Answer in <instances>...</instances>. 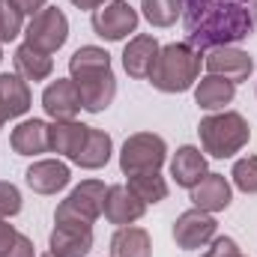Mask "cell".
Instances as JSON below:
<instances>
[{
    "label": "cell",
    "instance_id": "obj_1",
    "mask_svg": "<svg viewBox=\"0 0 257 257\" xmlns=\"http://www.w3.org/2000/svg\"><path fill=\"white\" fill-rule=\"evenodd\" d=\"M186 42L197 51L236 45L257 30V0H180Z\"/></svg>",
    "mask_w": 257,
    "mask_h": 257
},
{
    "label": "cell",
    "instance_id": "obj_2",
    "mask_svg": "<svg viewBox=\"0 0 257 257\" xmlns=\"http://www.w3.org/2000/svg\"><path fill=\"white\" fill-rule=\"evenodd\" d=\"M69 72L72 81L81 93V105L90 114H102L114 96H117V78H114V66L111 54L99 45H81L72 57H69Z\"/></svg>",
    "mask_w": 257,
    "mask_h": 257
},
{
    "label": "cell",
    "instance_id": "obj_3",
    "mask_svg": "<svg viewBox=\"0 0 257 257\" xmlns=\"http://www.w3.org/2000/svg\"><path fill=\"white\" fill-rule=\"evenodd\" d=\"M200 51L189 42H171L159 48L156 66L150 72V84L159 93H186L192 90L197 75H200Z\"/></svg>",
    "mask_w": 257,
    "mask_h": 257
},
{
    "label": "cell",
    "instance_id": "obj_4",
    "mask_svg": "<svg viewBox=\"0 0 257 257\" xmlns=\"http://www.w3.org/2000/svg\"><path fill=\"white\" fill-rule=\"evenodd\" d=\"M197 135H200L203 153H209L212 159H230L251 141V126L242 114L221 111V114L203 117L197 126Z\"/></svg>",
    "mask_w": 257,
    "mask_h": 257
},
{
    "label": "cell",
    "instance_id": "obj_5",
    "mask_svg": "<svg viewBox=\"0 0 257 257\" xmlns=\"http://www.w3.org/2000/svg\"><path fill=\"white\" fill-rule=\"evenodd\" d=\"M105 183L99 180H84L81 186H75L72 194L66 197L63 203L54 212V224H78V227H93L96 218L102 215L105 206Z\"/></svg>",
    "mask_w": 257,
    "mask_h": 257
},
{
    "label": "cell",
    "instance_id": "obj_6",
    "mask_svg": "<svg viewBox=\"0 0 257 257\" xmlns=\"http://www.w3.org/2000/svg\"><path fill=\"white\" fill-rule=\"evenodd\" d=\"M168 159V144L162 135L153 132H135L128 135L120 153V168L123 174H144V171H159Z\"/></svg>",
    "mask_w": 257,
    "mask_h": 257
},
{
    "label": "cell",
    "instance_id": "obj_7",
    "mask_svg": "<svg viewBox=\"0 0 257 257\" xmlns=\"http://www.w3.org/2000/svg\"><path fill=\"white\" fill-rule=\"evenodd\" d=\"M66 39H69V18L63 15V9H57V6L39 9V12L30 18L27 30H24V42L33 45V48L42 51V54L60 51L66 45Z\"/></svg>",
    "mask_w": 257,
    "mask_h": 257
},
{
    "label": "cell",
    "instance_id": "obj_8",
    "mask_svg": "<svg viewBox=\"0 0 257 257\" xmlns=\"http://www.w3.org/2000/svg\"><path fill=\"white\" fill-rule=\"evenodd\" d=\"M93 30L108 42H120L138 30V12L128 6V0H105L99 9H93Z\"/></svg>",
    "mask_w": 257,
    "mask_h": 257
},
{
    "label": "cell",
    "instance_id": "obj_9",
    "mask_svg": "<svg viewBox=\"0 0 257 257\" xmlns=\"http://www.w3.org/2000/svg\"><path fill=\"white\" fill-rule=\"evenodd\" d=\"M215 230H218V221L212 218V212H203V209L194 206V209H186L174 221V242L183 251L203 248L206 242L215 239Z\"/></svg>",
    "mask_w": 257,
    "mask_h": 257
},
{
    "label": "cell",
    "instance_id": "obj_10",
    "mask_svg": "<svg viewBox=\"0 0 257 257\" xmlns=\"http://www.w3.org/2000/svg\"><path fill=\"white\" fill-rule=\"evenodd\" d=\"M203 63L209 69V75H218V78H227L233 84L239 81H248L251 72H254V57L236 45H221V48H212Z\"/></svg>",
    "mask_w": 257,
    "mask_h": 257
},
{
    "label": "cell",
    "instance_id": "obj_11",
    "mask_svg": "<svg viewBox=\"0 0 257 257\" xmlns=\"http://www.w3.org/2000/svg\"><path fill=\"white\" fill-rule=\"evenodd\" d=\"M42 108L51 120H75L81 105V93L72 78H57L42 90Z\"/></svg>",
    "mask_w": 257,
    "mask_h": 257
},
{
    "label": "cell",
    "instance_id": "obj_12",
    "mask_svg": "<svg viewBox=\"0 0 257 257\" xmlns=\"http://www.w3.org/2000/svg\"><path fill=\"white\" fill-rule=\"evenodd\" d=\"M105 218L117 227H128L135 224L144 212H147V203L132 192L128 186H111L108 194H105V206H102Z\"/></svg>",
    "mask_w": 257,
    "mask_h": 257
},
{
    "label": "cell",
    "instance_id": "obj_13",
    "mask_svg": "<svg viewBox=\"0 0 257 257\" xmlns=\"http://www.w3.org/2000/svg\"><path fill=\"white\" fill-rule=\"evenodd\" d=\"M24 180L36 194H57L69 186L72 174H69V165H63L60 159H42L27 168Z\"/></svg>",
    "mask_w": 257,
    "mask_h": 257
},
{
    "label": "cell",
    "instance_id": "obj_14",
    "mask_svg": "<svg viewBox=\"0 0 257 257\" xmlns=\"http://www.w3.org/2000/svg\"><path fill=\"white\" fill-rule=\"evenodd\" d=\"M48 248L54 257H87L93 251V227L57 224L48 236Z\"/></svg>",
    "mask_w": 257,
    "mask_h": 257
},
{
    "label": "cell",
    "instance_id": "obj_15",
    "mask_svg": "<svg viewBox=\"0 0 257 257\" xmlns=\"http://www.w3.org/2000/svg\"><path fill=\"white\" fill-rule=\"evenodd\" d=\"M30 111V87L27 81L15 72V75H0V123L24 117Z\"/></svg>",
    "mask_w": 257,
    "mask_h": 257
},
{
    "label": "cell",
    "instance_id": "obj_16",
    "mask_svg": "<svg viewBox=\"0 0 257 257\" xmlns=\"http://www.w3.org/2000/svg\"><path fill=\"white\" fill-rule=\"evenodd\" d=\"M233 200V189L224 180V174H206L192 189V203L203 212H221Z\"/></svg>",
    "mask_w": 257,
    "mask_h": 257
},
{
    "label": "cell",
    "instance_id": "obj_17",
    "mask_svg": "<svg viewBox=\"0 0 257 257\" xmlns=\"http://www.w3.org/2000/svg\"><path fill=\"white\" fill-rule=\"evenodd\" d=\"M159 57V42L150 33H141L135 39H128L126 51H123V69L128 72V78H150L153 66Z\"/></svg>",
    "mask_w": 257,
    "mask_h": 257
},
{
    "label": "cell",
    "instance_id": "obj_18",
    "mask_svg": "<svg viewBox=\"0 0 257 257\" xmlns=\"http://www.w3.org/2000/svg\"><path fill=\"white\" fill-rule=\"evenodd\" d=\"M206 174H209V171H206V156H203L197 147L186 144V147H180V150L174 153V159H171V177H174L177 186L194 189Z\"/></svg>",
    "mask_w": 257,
    "mask_h": 257
},
{
    "label": "cell",
    "instance_id": "obj_19",
    "mask_svg": "<svg viewBox=\"0 0 257 257\" xmlns=\"http://www.w3.org/2000/svg\"><path fill=\"white\" fill-rule=\"evenodd\" d=\"M9 144L18 156H39L45 150H51V141H48V123L42 120H24L12 128L9 135Z\"/></svg>",
    "mask_w": 257,
    "mask_h": 257
},
{
    "label": "cell",
    "instance_id": "obj_20",
    "mask_svg": "<svg viewBox=\"0 0 257 257\" xmlns=\"http://www.w3.org/2000/svg\"><path fill=\"white\" fill-rule=\"evenodd\" d=\"M111 150H114L111 135H108V132H102V128L90 126L84 147L78 150V156H75L72 162H75L78 168H84V171H99V168H105V165L111 162Z\"/></svg>",
    "mask_w": 257,
    "mask_h": 257
},
{
    "label": "cell",
    "instance_id": "obj_21",
    "mask_svg": "<svg viewBox=\"0 0 257 257\" xmlns=\"http://www.w3.org/2000/svg\"><path fill=\"white\" fill-rule=\"evenodd\" d=\"M233 96H236V84L227 81V78H218V75L200 78V84L194 90V102L203 111H221L233 102Z\"/></svg>",
    "mask_w": 257,
    "mask_h": 257
},
{
    "label": "cell",
    "instance_id": "obj_22",
    "mask_svg": "<svg viewBox=\"0 0 257 257\" xmlns=\"http://www.w3.org/2000/svg\"><path fill=\"white\" fill-rule=\"evenodd\" d=\"M87 132H90V126H84V123H75V120H54V123L48 126L51 150L60 153V156H66V159H75L78 150H81L84 141H87Z\"/></svg>",
    "mask_w": 257,
    "mask_h": 257
},
{
    "label": "cell",
    "instance_id": "obj_23",
    "mask_svg": "<svg viewBox=\"0 0 257 257\" xmlns=\"http://www.w3.org/2000/svg\"><path fill=\"white\" fill-rule=\"evenodd\" d=\"M12 63H15V72H18L24 81H45V78L54 72L51 54H42V51H36V48L27 45V42L15 48Z\"/></svg>",
    "mask_w": 257,
    "mask_h": 257
},
{
    "label": "cell",
    "instance_id": "obj_24",
    "mask_svg": "<svg viewBox=\"0 0 257 257\" xmlns=\"http://www.w3.org/2000/svg\"><path fill=\"white\" fill-rule=\"evenodd\" d=\"M111 254L114 257H150L153 242L144 227H120L111 239Z\"/></svg>",
    "mask_w": 257,
    "mask_h": 257
},
{
    "label": "cell",
    "instance_id": "obj_25",
    "mask_svg": "<svg viewBox=\"0 0 257 257\" xmlns=\"http://www.w3.org/2000/svg\"><path fill=\"white\" fill-rule=\"evenodd\" d=\"M128 189L138 194L147 206L162 203L168 197V183L159 171H144V174H128Z\"/></svg>",
    "mask_w": 257,
    "mask_h": 257
},
{
    "label": "cell",
    "instance_id": "obj_26",
    "mask_svg": "<svg viewBox=\"0 0 257 257\" xmlns=\"http://www.w3.org/2000/svg\"><path fill=\"white\" fill-rule=\"evenodd\" d=\"M141 9H144V18L153 27H171L183 15L180 0H141Z\"/></svg>",
    "mask_w": 257,
    "mask_h": 257
},
{
    "label": "cell",
    "instance_id": "obj_27",
    "mask_svg": "<svg viewBox=\"0 0 257 257\" xmlns=\"http://www.w3.org/2000/svg\"><path fill=\"white\" fill-rule=\"evenodd\" d=\"M24 27V12L12 0H0V45L12 42Z\"/></svg>",
    "mask_w": 257,
    "mask_h": 257
},
{
    "label": "cell",
    "instance_id": "obj_28",
    "mask_svg": "<svg viewBox=\"0 0 257 257\" xmlns=\"http://www.w3.org/2000/svg\"><path fill=\"white\" fill-rule=\"evenodd\" d=\"M233 186L245 194H257V156H245L233 165Z\"/></svg>",
    "mask_w": 257,
    "mask_h": 257
},
{
    "label": "cell",
    "instance_id": "obj_29",
    "mask_svg": "<svg viewBox=\"0 0 257 257\" xmlns=\"http://www.w3.org/2000/svg\"><path fill=\"white\" fill-rule=\"evenodd\" d=\"M21 212V192L12 183L0 180V218H12Z\"/></svg>",
    "mask_w": 257,
    "mask_h": 257
},
{
    "label": "cell",
    "instance_id": "obj_30",
    "mask_svg": "<svg viewBox=\"0 0 257 257\" xmlns=\"http://www.w3.org/2000/svg\"><path fill=\"white\" fill-rule=\"evenodd\" d=\"M200 257H245V254L239 251L236 239H230V236H218V239L209 242V248H206Z\"/></svg>",
    "mask_w": 257,
    "mask_h": 257
},
{
    "label": "cell",
    "instance_id": "obj_31",
    "mask_svg": "<svg viewBox=\"0 0 257 257\" xmlns=\"http://www.w3.org/2000/svg\"><path fill=\"white\" fill-rule=\"evenodd\" d=\"M3 257H36V248H33V242H30L24 233H18V239L12 242V248Z\"/></svg>",
    "mask_w": 257,
    "mask_h": 257
},
{
    "label": "cell",
    "instance_id": "obj_32",
    "mask_svg": "<svg viewBox=\"0 0 257 257\" xmlns=\"http://www.w3.org/2000/svg\"><path fill=\"white\" fill-rule=\"evenodd\" d=\"M15 239H18V230H15L6 218H0V257L12 248V242H15Z\"/></svg>",
    "mask_w": 257,
    "mask_h": 257
},
{
    "label": "cell",
    "instance_id": "obj_33",
    "mask_svg": "<svg viewBox=\"0 0 257 257\" xmlns=\"http://www.w3.org/2000/svg\"><path fill=\"white\" fill-rule=\"evenodd\" d=\"M12 3H15L24 15H30V18H33L39 9H45V3H48V0H12Z\"/></svg>",
    "mask_w": 257,
    "mask_h": 257
},
{
    "label": "cell",
    "instance_id": "obj_34",
    "mask_svg": "<svg viewBox=\"0 0 257 257\" xmlns=\"http://www.w3.org/2000/svg\"><path fill=\"white\" fill-rule=\"evenodd\" d=\"M72 6H78V9H99L105 0H69Z\"/></svg>",
    "mask_w": 257,
    "mask_h": 257
},
{
    "label": "cell",
    "instance_id": "obj_35",
    "mask_svg": "<svg viewBox=\"0 0 257 257\" xmlns=\"http://www.w3.org/2000/svg\"><path fill=\"white\" fill-rule=\"evenodd\" d=\"M42 257H54V254H51V251H48V254H42Z\"/></svg>",
    "mask_w": 257,
    "mask_h": 257
},
{
    "label": "cell",
    "instance_id": "obj_36",
    "mask_svg": "<svg viewBox=\"0 0 257 257\" xmlns=\"http://www.w3.org/2000/svg\"><path fill=\"white\" fill-rule=\"evenodd\" d=\"M0 60H3V48H0Z\"/></svg>",
    "mask_w": 257,
    "mask_h": 257
}]
</instances>
